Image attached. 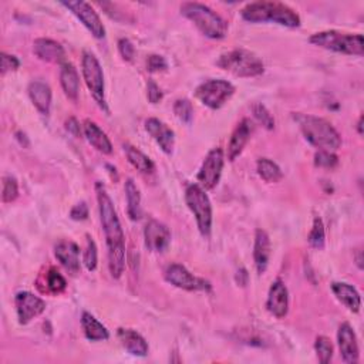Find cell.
<instances>
[{
  "label": "cell",
  "instance_id": "obj_1",
  "mask_svg": "<svg viewBox=\"0 0 364 364\" xmlns=\"http://www.w3.org/2000/svg\"><path fill=\"white\" fill-rule=\"evenodd\" d=\"M96 193L101 225L108 249V269L111 276L119 279L125 269V236L113 200L110 198L105 187L101 182L96 184Z\"/></svg>",
  "mask_w": 364,
  "mask_h": 364
},
{
  "label": "cell",
  "instance_id": "obj_2",
  "mask_svg": "<svg viewBox=\"0 0 364 364\" xmlns=\"http://www.w3.org/2000/svg\"><path fill=\"white\" fill-rule=\"evenodd\" d=\"M303 137L313 147L326 151H336L342 146V137L329 121L309 114H293Z\"/></svg>",
  "mask_w": 364,
  "mask_h": 364
},
{
  "label": "cell",
  "instance_id": "obj_3",
  "mask_svg": "<svg viewBox=\"0 0 364 364\" xmlns=\"http://www.w3.org/2000/svg\"><path fill=\"white\" fill-rule=\"evenodd\" d=\"M241 16L243 17V20L250 23L272 21L285 27H291V29L300 26L299 15L292 8L281 2L249 3L242 9Z\"/></svg>",
  "mask_w": 364,
  "mask_h": 364
},
{
  "label": "cell",
  "instance_id": "obj_4",
  "mask_svg": "<svg viewBox=\"0 0 364 364\" xmlns=\"http://www.w3.org/2000/svg\"><path fill=\"white\" fill-rule=\"evenodd\" d=\"M181 13L189 19L198 31L209 39H223L228 33V23L222 19L216 12H214L207 5L198 2H187L181 6Z\"/></svg>",
  "mask_w": 364,
  "mask_h": 364
},
{
  "label": "cell",
  "instance_id": "obj_5",
  "mask_svg": "<svg viewBox=\"0 0 364 364\" xmlns=\"http://www.w3.org/2000/svg\"><path fill=\"white\" fill-rule=\"evenodd\" d=\"M218 67L227 70L236 77H257L265 71L263 62L255 53L243 49H236L222 54L216 62Z\"/></svg>",
  "mask_w": 364,
  "mask_h": 364
},
{
  "label": "cell",
  "instance_id": "obj_6",
  "mask_svg": "<svg viewBox=\"0 0 364 364\" xmlns=\"http://www.w3.org/2000/svg\"><path fill=\"white\" fill-rule=\"evenodd\" d=\"M309 42L318 47L331 50L336 53H343L350 55L364 54V40L361 35H350L338 31H327L315 33Z\"/></svg>",
  "mask_w": 364,
  "mask_h": 364
},
{
  "label": "cell",
  "instance_id": "obj_7",
  "mask_svg": "<svg viewBox=\"0 0 364 364\" xmlns=\"http://www.w3.org/2000/svg\"><path fill=\"white\" fill-rule=\"evenodd\" d=\"M185 202L197 219V225L204 238L212 231V205L207 191L200 184H191L185 189Z\"/></svg>",
  "mask_w": 364,
  "mask_h": 364
},
{
  "label": "cell",
  "instance_id": "obj_8",
  "mask_svg": "<svg viewBox=\"0 0 364 364\" xmlns=\"http://www.w3.org/2000/svg\"><path fill=\"white\" fill-rule=\"evenodd\" d=\"M81 73L86 81L87 87L98 104L101 110H104L105 113H108V107L105 103V87H104V73L103 67L96 58V54L92 51H84L83 59H81Z\"/></svg>",
  "mask_w": 364,
  "mask_h": 364
},
{
  "label": "cell",
  "instance_id": "obj_9",
  "mask_svg": "<svg viewBox=\"0 0 364 364\" xmlns=\"http://www.w3.org/2000/svg\"><path fill=\"white\" fill-rule=\"evenodd\" d=\"M234 94V84L227 80H208L195 90V97L211 110H218L225 105Z\"/></svg>",
  "mask_w": 364,
  "mask_h": 364
},
{
  "label": "cell",
  "instance_id": "obj_10",
  "mask_svg": "<svg viewBox=\"0 0 364 364\" xmlns=\"http://www.w3.org/2000/svg\"><path fill=\"white\" fill-rule=\"evenodd\" d=\"M165 281L171 284L173 286L188 291V292H197V291H211V284L205 279L193 276L185 266L180 263H173L165 270Z\"/></svg>",
  "mask_w": 364,
  "mask_h": 364
},
{
  "label": "cell",
  "instance_id": "obj_11",
  "mask_svg": "<svg viewBox=\"0 0 364 364\" xmlns=\"http://www.w3.org/2000/svg\"><path fill=\"white\" fill-rule=\"evenodd\" d=\"M223 164H225V154H223L222 148H214L208 153L197 175L200 185L205 191L214 189L218 185L222 175Z\"/></svg>",
  "mask_w": 364,
  "mask_h": 364
},
{
  "label": "cell",
  "instance_id": "obj_12",
  "mask_svg": "<svg viewBox=\"0 0 364 364\" xmlns=\"http://www.w3.org/2000/svg\"><path fill=\"white\" fill-rule=\"evenodd\" d=\"M62 5L67 8L84 26H86L87 31L96 39H104L105 27L92 5H89L87 2H83V0H76V2H62Z\"/></svg>",
  "mask_w": 364,
  "mask_h": 364
},
{
  "label": "cell",
  "instance_id": "obj_13",
  "mask_svg": "<svg viewBox=\"0 0 364 364\" xmlns=\"http://www.w3.org/2000/svg\"><path fill=\"white\" fill-rule=\"evenodd\" d=\"M15 304L20 324L31 323L46 311V302L31 292H19L15 297Z\"/></svg>",
  "mask_w": 364,
  "mask_h": 364
},
{
  "label": "cell",
  "instance_id": "obj_14",
  "mask_svg": "<svg viewBox=\"0 0 364 364\" xmlns=\"http://www.w3.org/2000/svg\"><path fill=\"white\" fill-rule=\"evenodd\" d=\"M144 241L148 250L162 254L171 243V232L159 220L151 219L144 228Z\"/></svg>",
  "mask_w": 364,
  "mask_h": 364
},
{
  "label": "cell",
  "instance_id": "obj_15",
  "mask_svg": "<svg viewBox=\"0 0 364 364\" xmlns=\"http://www.w3.org/2000/svg\"><path fill=\"white\" fill-rule=\"evenodd\" d=\"M266 307L270 315L277 319H284L289 312V293L288 288L281 279H276L272 284L268 295Z\"/></svg>",
  "mask_w": 364,
  "mask_h": 364
},
{
  "label": "cell",
  "instance_id": "obj_16",
  "mask_svg": "<svg viewBox=\"0 0 364 364\" xmlns=\"http://www.w3.org/2000/svg\"><path fill=\"white\" fill-rule=\"evenodd\" d=\"M146 130L166 155L173 154L175 146V134L170 127L158 119H148L146 121Z\"/></svg>",
  "mask_w": 364,
  "mask_h": 364
},
{
  "label": "cell",
  "instance_id": "obj_17",
  "mask_svg": "<svg viewBox=\"0 0 364 364\" xmlns=\"http://www.w3.org/2000/svg\"><path fill=\"white\" fill-rule=\"evenodd\" d=\"M54 255L73 276L80 272V248L73 241H60L54 246Z\"/></svg>",
  "mask_w": 364,
  "mask_h": 364
},
{
  "label": "cell",
  "instance_id": "obj_18",
  "mask_svg": "<svg viewBox=\"0 0 364 364\" xmlns=\"http://www.w3.org/2000/svg\"><path fill=\"white\" fill-rule=\"evenodd\" d=\"M338 342L343 361L347 364H356L358 361V343L356 333L349 323H343L338 331Z\"/></svg>",
  "mask_w": 364,
  "mask_h": 364
},
{
  "label": "cell",
  "instance_id": "obj_19",
  "mask_svg": "<svg viewBox=\"0 0 364 364\" xmlns=\"http://www.w3.org/2000/svg\"><path fill=\"white\" fill-rule=\"evenodd\" d=\"M252 131H254V123H252L249 119H243L236 128L234 130L229 144H228V159L235 161L243 151L245 146L248 144L249 138L252 135Z\"/></svg>",
  "mask_w": 364,
  "mask_h": 364
},
{
  "label": "cell",
  "instance_id": "obj_20",
  "mask_svg": "<svg viewBox=\"0 0 364 364\" xmlns=\"http://www.w3.org/2000/svg\"><path fill=\"white\" fill-rule=\"evenodd\" d=\"M117 338L121 346L131 354L137 357H146L148 354V343L141 334L132 329H119Z\"/></svg>",
  "mask_w": 364,
  "mask_h": 364
},
{
  "label": "cell",
  "instance_id": "obj_21",
  "mask_svg": "<svg viewBox=\"0 0 364 364\" xmlns=\"http://www.w3.org/2000/svg\"><path fill=\"white\" fill-rule=\"evenodd\" d=\"M33 51L40 60L47 63H62L66 58V51L60 43L44 37L35 40Z\"/></svg>",
  "mask_w": 364,
  "mask_h": 364
},
{
  "label": "cell",
  "instance_id": "obj_22",
  "mask_svg": "<svg viewBox=\"0 0 364 364\" xmlns=\"http://www.w3.org/2000/svg\"><path fill=\"white\" fill-rule=\"evenodd\" d=\"M272 254L270 248V238L266 231L258 229L255 234V245H254V259H255V266L259 275H263L268 269L269 259Z\"/></svg>",
  "mask_w": 364,
  "mask_h": 364
},
{
  "label": "cell",
  "instance_id": "obj_23",
  "mask_svg": "<svg viewBox=\"0 0 364 364\" xmlns=\"http://www.w3.org/2000/svg\"><path fill=\"white\" fill-rule=\"evenodd\" d=\"M83 131L86 135L87 141L100 153L103 154H111L113 153V144H111L110 138L107 134L92 120H86L83 124Z\"/></svg>",
  "mask_w": 364,
  "mask_h": 364
},
{
  "label": "cell",
  "instance_id": "obj_24",
  "mask_svg": "<svg viewBox=\"0 0 364 364\" xmlns=\"http://www.w3.org/2000/svg\"><path fill=\"white\" fill-rule=\"evenodd\" d=\"M27 92H29V97L35 107L42 114L47 116L51 107V89L49 87V84L35 80L29 84V90Z\"/></svg>",
  "mask_w": 364,
  "mask_h": 364
},
{
  "label": "cell",
  "instance_id": "obj_25",
  "mask_svg": "<svg viewBox=\"0 0 364 364\" xmlns=\"http://www.w3.org/2000/svg\"><path fill=\"white\" fill-rule=\"evenodd\" d=\"M331 291L338 300L342 302L350 312L357 313L360 311L361 297L354 286L345 282H333Z\"/></svg>",
  "mask_w": 364,
  "mask_h": 364
},
{
  "label": "cell",
  "instance_id": "obj_26",
  "mask_svg": "<svg viewBox=\"0 0 364 364\" xmlns=\"http://www.w3.org/2000/svg\"><path fill=\"white\" fill-rule=\"evenodd\" d=\"M60 83L64 94L73 100L77 101L78 93H80V77L77 73V69L71 63H63L60 70Z\"/></svg>",
  "mask_w": 364,
  "mask_h": 364
},
{
  "label": "cell",
  "instance_id": "obj_27",
  "mask_svg": "<svg viewBox=\"0 0 364 364\" xmlns=\"http://www.w3.org/2000/svg\"><path fill=\"white\" fill-rule=\"evenodd\" d=\"M81 326L84 330V334L90 342H104L108 340L110 333L107 327L100 323L92 313L84 312L81 316Z\"/></svg>",
  "mask_w": 364,
  "mask_h": 364
},
{
  "label": "cell",
  "instance_id": "obj_28",
  "mask_svg": "<svg viewBox=\"0 0 364 364\" xmlns=\"http://www.w3.org/2000/svg\"><path fill=\"white\" fill-rule=\"evenodd\" d=\"M124 151H125L128 162L135 168L137 171H139L141 174H153L155 171V165L153 159L147 157L143 151H139L138 148L130 144L124 146Z\"/></svg>",
  "mask_w": 364,
  "mask_h": 364
},
{
  "label": "cell",
  "instance_id": "obj_29",
  "mask_svg": "<svg viewBox=\"0 0 364 364\" xmlns=\"http://www.w3.org/2000/svg\"><path fill=\"white\" fill-rule=\"evenodd\" d=\"M124 189H125V197H127V212H128V216L132 220H138L143 215V211H141V193H139L138 187L135 185L134 180H131V178H128L125 181Z\"/></svg>",
  "mask_w": 364,
  "mask_h": 364
},
{
  "label": "cell",
  "instance_id": "obj_30",
  "mask_svg": "<svg viewBox=\"0 0 364 364\" xmlns=\"http://www.w3.org/2000/svg\"><path fill=\"white\" fill-rule=\"evenodd\" d=\"M257 170L259 177L266 182H279L284 178V173L276 162L269 158H261L257 162Z\"/></svg>",
  "mask_w": 364,
  "mask_h": 364
},
{
  "label": "cell",
  "instance_id": "obj_31",
  "mask_svg": "<svg viewBox=\"0 0 364 364\" xmlns=\"http://www.w3.org/2000/svg\"><path fill=\"white\" fill-rule=\"evenodd\" d=\"M46 285H47V291L53 295H60L67 288V282H66L64 276L54 268H51L46 273Z\"/></svg>",
  "mask_w": 364,
  "mask_h": 364
},
{
  "label": "cell",
  "instance_id": "obj_32",
  "mask_svg": "<svg viewBox=\"0 0 364 364\" xmlns=\"http://www.w3.org/2000/svg\"><path fill=\"white\" fill-rule=\"evenodd\" d=\"M307 242H309V245L318 250H322L324 248L326 232H324L323 220L319 216H316L313 220V227H312L309 236H307Z\"/></svg>",
  "mask_w": 364,
  "mask_h": 364
},
{
  "label": "cell",
  "instance_id": "obj_33",
  "mask_svg": "<svg viewBox=\"0 0 364 364\" xmlns=\"http://www.w3.org/2000/svg\"><path fill=\"white\" fill-rule=\"evenodd\" d=\"M315 350L318 353L320 363H323V364L330 363V360L333 357V345H331L329 338H326V336H319V338L316 339V343H315Z\"/></svg>",
  "mask_w": 364,
  "mask_h": 364
},
{
  "label": "cell",
  "instance_id": "obj_34",
  "mask_svg": "<svg viewBox=\"0 0 364 364\" xmlns=\"http://www.w3.org/2000/svg\"><path fill=\"white\" fill-rule=\"evenodd\" d=\"M3 188H2V201L5 204H10L13 202L17 197H19V184L16 181L15 177H3V182H2Z\"/></svg>",
  "mask_w": 364,
  "mask_h": 364
},
{
  "label": "cell",
  "instance_id": "obj_35",
  "mask_svg": "<svg viewBox=\"0 0 364 364\" xmlns=\"http://www.w3.org/2000/svg\"><path fill=\"white\" fill-rule=\"evenodd\" d=\"M252 113H254V117L258 120V123L262 124L266 130L275 128V120H273L272 114L269 113V110L263 104L257 103V104L252 105Z\"/></svg>",
  "mask_w": 364,
  "mask_h": 364
},
{
  "label": "cell",
  "instance_id": "obj_36",
  "mask_svg": "<svg viewBox=\"0 0 364 364\" xmlns=\"http://www.w3.org/2000/svg\"><path fill=\"white\" fill-rule=\"evenodd\" d=\"M174 113L175 116L185 124H191L192 117H193V108L189 100L187 98H180L174 104Z\"/></svg>",
  "mask_w": 364,
  "mask_h": 364
},
{
  "label": "cell",
  "instance_id": "obj_37",
  "mask_svg": "<svg viewBox=\"0 0 364 364\" xmlns=\"http://www.w3.org/2000/svg\"><path fill=\"white\" fill-rule=\"evenodd\" d=\"M97 246L96 242L90 235H87V245L86 250H84V257H83V263L87 268V270L93 272L97 268Z\"/></svg>",
  "mask_w": 364,
  "mask_h": 364
},
{
  "label": "cell",
  "instance_id": "obj_38",
  "mask_svg": "<svg viewBox=\"0 0 364 364\" xmlns=\"http://www.w3.org/2000/svg\"><path fill=\"white\" fill-rule=\"evenodd\" d=\"M339 164V158L333 151H326V150H319L315 154V165L319 168H327V170H331L336 165Z\"/></svg>",
  "mask_w": 364,
  "mask_h": 364
},
{
  "label": "cell",
  "instance_id": "obj_39",
  "mask_svg": "<svg viewBox=\"0 0 364 364\" xmlns=\"http://www.w3.org/2000/svg\"><path fill=\"white\" fill-rule=\"evenodd\" d=\"M0 62H2V64H0V67H2V76H5L9 71H16L20 67V62L16 55L8 54L5 51L0 54Z\"/></svg>",
  "mask_w": 364,
  "mask_h": 364
},
{
  "label": "cell",
  "instance_id": "obj_40",
  "mask_svg": "<svg viewBox=\"0 0 364 364\" xmlns=\"http://www.w3.org/2000/svg\"><path fill=\"white\" fill-rule=\"evenodd\" d=\"M147 69L150 73H159L168 69L165 59L159 54H151L147 60Z\"/></svg>",
  "mask_w": 364,
  "mask_h": 364
},
{
  "label": "cell",
  "instance_id": "obj_41",
  "mask_svg": "<svg viewBox=\"0 0 364 364\" xmlns=\"http://www.w3.org/2000/svg\"><path fill=\"white\" fill-rule=\"evenodd\" d=\"M119 51L125 62H131L135 55L134 44L128 39H120L119 40Z\"/></svg>",
  "mask_w": 364,
  "mask_h": 364
},
{
  "label": "cell",
  "instance_id": "obj_42",
  "mask_svg": "<svg viewBox=\"0 0 364 364\" xmlns=\"http://www.w3.org/2000/svg\"><path fill=\"white\" fill-rule=\"evenodd\" d=\"M147 97H148L150 103H153V104H157L158 101L162 100V92L158 87V84L153 80H148V84H147Z\"/></svg>",
  "mask_w": 364,
  "mask_h": 364
},
{
  "label": "cell",
  "instance_id": "obj_43",
  "mask_svg": "<svg viewBox=\"0 0 364 364\" xmlns=\"http://www.w3.org/2000/svg\"><path fill=\"white\" fill-rule=\"evenodd\" d=\"M70 218L73 220H84L89 218V207L86 202H80L77 204L71 211H70Z\"/></svg>",
  "mask_w": 364,
  "mask_h": 364
},
{
  "label": "cell",
  "instance_id": "obj_44",
  "mask_svg": "<svg viewBox=\"0 0 364 364\" xmlns=\"http://www.w3.org/2000/svg\"><path fill=\"white\" fill-rule=\"evenodd\" d=\"M66 128H67V131H69L70 134H73L74 137H80V134H81L80 124H78V121H77L76 119H73V117L66 121Z\"/></svg>",
  "mask_w": 364,
  "mask_h": 364
},
{
  "label": "cell",
  "instance_id": "obj_45",
  "mask_svg": "<svg viewBox=\"0 0 364 364\" xmlns=\"http://www.w3.org/2000/svg\"><path fill=\"white\" fill-rule=\"evenodd\" d=\"M248 279H249V275H248L246 269L238 270V273H236V282H238L241 286H246V285H248Z\"/></svg>",
  "mask_w": 364,
  "mask_h": 364
},
{
  "label": "cell",
  "instance_id": "obj_46",
  "mask_svg": "<svg viewBox=\"0 0 364 364\" xmlns=\"http://www.w3.org/2000/svg\"><path fill=\"white\" fill-rule=\"evenodd\" d=\"M357 131L360 135H363V116H360L358 123H357Z\"/></svg>",
  "mask_w": 364,
  "mask_h": 364
},
{
  "label": "cell",
  "instance_id": "obj_47",
  "mask_svg": "<svg viewBox=\"0 0 364 364\" xmlns=\"http://www.w3.org/2000/svg\"><path fill=\"white\" fill-rule=\"evenodd\" d=\"M363 259H361V250H358V254H357V266L360 268V269H363Z\"/></svg>",
  "mask_w": 364,
  "mask_h": 364
}]
</instances>
